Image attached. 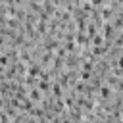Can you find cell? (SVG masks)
Listing matches in <instances>:
<instances>
[{
    "instance_id": "obj_1",
    "label": "cell",
    "mask_w": 123,
    "mask_h": 123,
    "mask_svg": "<svg viewBox=\"0 0 123 123\" xmlns=\"http://www.w3.org/2000/svg\"><path fill=\"white\" fill-rule=\"evenodd\" d=\"M98 92H100V98L102 100H110L111 98V92H113V86L111 85H102L98 88Z\"/></svg>"
}]
</instances>
